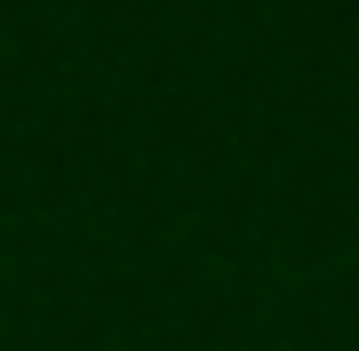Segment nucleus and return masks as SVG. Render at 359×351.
Listing matches in <instances>:
<instances>
[]
</instances>
